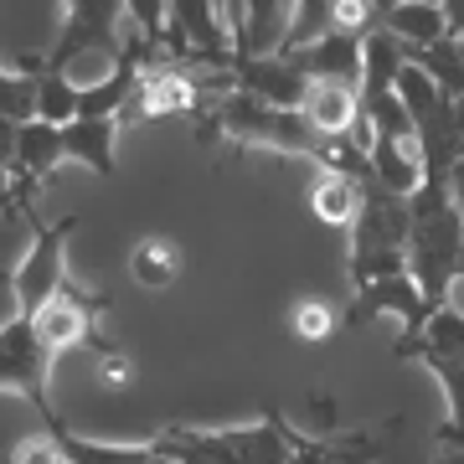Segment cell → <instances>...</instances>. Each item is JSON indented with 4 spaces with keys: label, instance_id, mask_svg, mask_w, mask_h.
Listing matches in <instances>:
<instances>
[{
    "label": "cell",
    "instance_id": "obj_26",
    "mask_svg": "<svg viewBox=\"0 0 464 464\" xmlns=\"http://www.w3.org/2000/svg\"><path fill=\"white\" fill-rule=\"evenodd\" d=\"M439 11H444L449 36H464V0H439Z\"/></svg>",
    "mask_w": 464,
    "mask_h": 464
},
{
    "label": "cell",
    "instance_id": "obj_20",
    "mask_svg": "<svg viewBox=\"0 0 464 464\" xmlns=\"http://www.w3.org/2000/svg\"><path fill=\"white\" fill-rule=\"evenodd\" d=\"M408 63H413L449 103H464V57H459V47H454L449 36L433 42V47H423V52H408Z\"/></svg>",
    "mask_w": 464,
    "mask_h": 464
},
{
    "label": "cell",
    "instance_id": "obj_12",
    "mask_svg": "<svg viewBox=\"0 0 464 464\" xmlns=\"http://www.w3.org/2000/svg\"><path fill=\"white\" fill-rule=\"evenodd\" d=\"M402 67H408V47H402L392 32H382V26H372V32L362 36V103L366 99H382V93H392L402 78Z\"/></svg>",
    "mask_w": 464,
    "mask_h": 464
},
{
    "label": "cell",
    "instance_id": "obj_28",
    "mask_svg": "<svg viewBox=\"0 0 464 464\" xmlns=\"http://www.w3.org/2000/svg\"><path fill=\"white\" fill-rule=\"evenodd\" d=\"M449 191H454V207L464 212V155L454 160V170H449Z\"/></svg>",
    "mask_w": 464,
    "mask_h": 464
},
{
    "label": "cell",
    "instance_id": "obj_18",
    "mask_svg": "<svg viewBox=\"0 0 464 464\" xmlns=\"http://www.w3.org/2000/svg\"><path fill=\"white\" fill-rule=\"evenodd\" d=\"M42 63L47 57H16V67L0 63V114L16 119V124H26V119H36V78H42Z\"/></svg>",
    "mask_w": 464,
    "mask_h": 464
},
{
    "label": "cell",
    "instance_id": "obj_13",
    "mask_svg": "<svg viewBox=\"0 0 464 464\" xmlns=\"http://www.w3.org/2000/svg\"><path fill=\"white\" fill-rule=\"evenodd\" d=\"M366 160H372L377 186L398 191V197H413L418 186H423V150H418V134L413 140H372V145H366Z\"/></svg>",
    "mask_w": 464,
    "mask_h": 464
},
{
    "label": "cell",
    "instance_id": "obj_21",
    "mask_svg": "<svg viewBox=\"0 0 464 464\" xmlns=\"http://www.w3.org/2000/svg\"><path fill=\"white\" fill-rule=\"evenodd\" d=\"M36 119L52 124V130H67L78 119V88L47 63H42V78H36Z\"/></svg>",
    "mask_w": 464,
    "mask_h": 464
},
{
    "label": "cell",
    "instance_id": "obj_6",
    "mask_svg": "<svg viewBox=\"0 0 464 464\" xmlns=\"http://www.w3.org/2000/svg\"><path fill=\"white\" fill-rule=\"evenodd\" d=\"M119 21H124V0H67L63 36L47 52V67H67L72 57H83V52H109V57H119L124 52Z\"/></svg>",
    "mask_w": 464,
    "mask_h": 464
},
{
    "label": "cell",
    "instance_id": "obj_25",
    "mask_svg": "<svg viewBox=\"0 0 464 464\" xmlns=\"http://www.w3.org/2000/svg\"><path fill=\"white\" fill-rule=\"evenodd\" d=\"M16 134H21V124L0 114V166H5V170L16 166Z\"/></svg>",
    "mask_w": 464,
    "mask_h": 464
},
{
    "label": "cell",
    "instance_id": "obj_11",
    "mask_svg": "<svg viewBox=\"0 0 464 464\" xmlns=\"http://www.w3.org/2000/svg\"><path fill=\"white\" fill-rule=\"evenodd\" d=\"M67 160L88 166L93 176L114 181L119 176V119H72L63 130Z\"/></svg>",
    "mask_w": 464,
    "mask_h": 464
},
{
    "label": "cell",
    "instance_id": "obj_24",
    "mask_svg": "<svg viewBox=\"0 0 464 464\" xmlns=\"http://www.w3.org/2000/svg\"><path fill=\"white\" fill-rule=\"evenodd\" d=\"M372 26H377L372 0H331V32L335 36H356V42H362Z\"/></svg>",
    "mask_w": 464,
    "mask_h": 464
},
{
    "label": "cell",
    "instance_id": "obj_14",
    "mask_svg": "<svg viewBox=\"0 0 464 464\" xmlns=\"http://www.w3.org/2000/svg\"><path fill=\"white\" fill-rule=\"evenodd\" d=\"M310 212L325 222V227H346L362 212V181L356 176H341V170H320L315 186H310Z\"/></svg>",
    "mask_w": 464,
    "mask_h": 464
},
{
    "label": "cell",
    "instance_id": "obj_29",
    "mask_svg": "<svg viewBox=\"0 0 464 464\" xmlns=\"http://www.w3.org/2000/svg\"><path fill=\"white\" fill-rule=\"evenodd\" d=\"M392 5H398V0H372V16H377V26L392 16Z\"/></svg>",
    "mask_w": 464,
    "mask_h": 464
},
{
    "label": "cell",
    "instance_id": "obj_2",
    "mask_svg": "<svg viewBox=\"0 0 464 464\" xmlns=\"http://www.w3.org/2000/svg\"><path fill=\"white\" fill-rule=\"evenodd\" d=\"M408 232H413V207L408 197L387 191L372 181H362V212L351 222V295L366 289L377 279H392V274H408Z\"/></svg>",
    "mask_w": 464,
    "mask_h": 464
},
{
    "label": "cell",
    "instance_id": "obj_8",
    "mask_svg": "<svg viewBox=\"0 0 464 464\" xmlns=\"http://www.w3.org/2000/svg\"><path fill=\"white\" fill-rule=\"evenodd\" d=\"M227 72H232L237 93H248L258 103H274V109H295V114L304 103V93H310V78L289 57H232Z\"/></svg>",
    "mask_w": 464,
    "mask_h": 464
},
{
    "label": "cell",
    "instance_id": "obj_5",
    "mask_svg": "<svg viewBox=\"0 0 464 464\" xmlns=\"http://www.w3.org/2000/svg\"><path fill=\"white\" fill-rule=\"evenodd\" d=\"M377 315H398V346H413L418 335H423V325H429V304H423V295H418V284L408 279V274H392V279H377L366 284V289H356L346 304V315H341V325H351V331H362L366 320Z\"/></svg>",
    "mask_w": 464,
    "mask_h": 464
},
{
    "label": "cell",
    "instance_id": "obj_23",
    "mask_svg": "<svg viewBox=\"0 0 464 464\" xmlns=\"http://www.w3.org/2000/svg\"><path fill=\"white\" fill-rule=\"evenodd\" d=\"M124 16L140 26V42L150 52H160V42H166V0H124Z\"/></svg>",
    "mask_w": 464,
    "mask_h": 464
},
{
    "label": "cell",
    "instance_id": "obj_3",
    "mask_svg": "<svg viewBox=\"0 0 464 464\" xmlns=\"http://www.w3.org/2000/svg\"><path fill=\"white\" fill-rule=\"evenodd\" d=\"M21 217L32 222V248H26V258H21L16 274H11V295H16V315L36 320V315H42V304H47V299L67 284L63 253H67V237L83 227V217L67 212L63 222H42L32 201L21 207Z\"/></svg>",
    "mask_w": 464,
    "mask_h": 464
},
{
    "label": "cell",
    "instance_id": "obj_16",
    "mask_svg": "<svg viewBox=\"0 0 464 464\" xmlns=\"http://www.w3.org/2000/svg\"><path fill=\"white\" fill-rule=\"evenodd\" d=\"M130 274L145 289H170V284L181 279V248L170 237H160V232H145L130 248Z\"/></svg>",
    "mask_w": 464,
    "mask_h": 464
},
{
    "label": "cell",
    "instance_id": "obj_9",
    "mask_svg": "<svg viewBox=\"0 0 464 464\" xmlns=\"http://www.w3.org/2000/svg\"><path fill=\"white\" fill-rule=\"evenodd\" d=\"M304 124L320 134V140H356V145H372V134L362 124V93L346 83H310L304 103H299Z\"/></svg>",
    "mask_w": 464,
    "mask_h": 464
},
{
    "label": "cell",
    "instance_id": "obj_10",
    "mask_svg": "<svg viewBox=\"0 0 464 464\" xmlns=\"http://www.w3.org/2000/svg\"><path fill=\"white\" fill-rule=\"evenodd\" d=\"M289 63L310 78V83H346V88H362V42L356 36H320L310 47L299 52H279Z\"/></svg>",
    "mask_w": 464,
    "mask_h": 464
},
{
    "label": "cell",
    "instance_id": "obj_15",
    "mask_svg": "<svg viewBox=\"0 0 464 464\" xmlns=\"http://www.w3.org/2000/svg\"><path fill=\"white\" fill-rule=\"evenodd\" d=\"M382 32H392L408 52H423V47H433V42H444L449 26H444V11L429 5V0H398L392 16L382 21Z\"/></svg>",
    "mask_w": 464,
    "mask_h": 464
},
{
    "label": "cell",
    "instance_id": "obj_33",
    "mask_svg": "<svg viewBox=\"0 0 464 464\" xmlns=\"http://www.w3.org/2000/svg\"><path fill=\"white\" fill-rule=\"evenodd\" d=\"M429 5H439V0H429Z\"/></svg>",
    "mask_w": 464,
    "mask_h": 464
},
{
    "label": "cell",
    "instance_id": "obj_4",
    "mask_svg": "<svg viewBox=\"0 0 464 464\" xmlns=\"http://www.w3.org/2000/svg\"><path fill=\"white\" fill-rule=\"evenodd\" d=\"M0 387L5 392H21L36 413L47 418V429H63V418L52 413V351L42 346V335L26 315H11L0 325Z\"/></svg>",
    "mask_w": 464,
    "mask_h": 464
},
{
    "label": "cell",
    "instance_id": "obj_22",
    "mask_svg": "<svg viewBox=\"0 0 464 464\" xmlns=\"http://www.w3.org/2000/svg\"><path fill=\"white\" fill-rule=\"evenodd\" d=\"M289 331L304 341V346H325L335 331H341V315H335L331 299H299L289 310Z\"/></svg>",
    "mask_w": 464,
    "mask_h": 464
},
{
    "label": "cell",
    "instance_id": "obj_7",
    "mask_svg": "<svg viewBox=\"0 0 464 464\" xmlns=\"http://www.w3.org/2000/svg\"><path fill=\"white\" fill-rule=\"evenodd\" d=\"M109 304L103 295H83L78 284H63L57 295L42 304V315L32 320L36 335H42V346L57 356V351H72V346H83V341H93V346H109L99 335V310Z\"/></svg>",
    "mask_w": 464,
    "mask_h": 464
},
{
    "label": "cell",
    "instance_id": "obj_32",
    "mask_svg": "<svg viewBox=\"0 0 464 464\" xmlns=\"http://www.w3.org/2000/svg\"><path fill=\"white\" fill-rule=\"evenodd\" d=\"M212 5H222V16H227V0H212Z\"/></svg>",
    "mask_w": 464,
    "mask_h": 464
},
{
    "label": "cell",
    "instance_id": "obj_17",
    "mask_svg": "<svg viewBox=\"0 0 464 464\" xmlns=\"http://www.w3.org/2000/svg\"><path fill=\"white\" fill-rule=\"evenodd\" d=\"M57 433V444H63L67 464H150V439H140V444H114V439H83V433H72L63 423Z\"/></svg>",
    "mask_w": 464,
    "mask_h": 464
},
{
    "label": "cell",
    "instance_id": "obj_1",
    "mask_svg": "<svg viewBox=\"0 0 464 464\" xmlns=\"http://www.w3.org/2000/svg\"><path fill=\"white\" fill-rule=\"evenodd\" d=\"M413 232H408V279L418 284L423 304L444 310L454 279H464V212L454 207V191L439 176H423L413 197Z\"/></svg>",
    "mask_w": 464,
    "mask_h": 464
},
{
    "label": "cell",
    "instance_id": "obj_30",
    "mask_svg": "<svg viewBox=\"0 0 464 464\" xmlns=\"http://www.w3.org/2000/svg\"><path fill=\"white\" fill-rule=\"evenodd\" d=\"M150 464H176V459H166V454H150Z\"/></svg>",
    "mask_w": 464,
    "mask_h": 464
},
{
    "label": "cell",
    "instance_id": "obj_31",
    "mask_svg": "<svg viewBox=\"0 0 464 464\" xmlns=\"http://www.w3.org/2000/svg\"><path fill=\"white\" fill-rule=\"evenodd\" d=\"M449 42H454V47H459V57H464V36H449Z\"/></svg>",
    "mask_w": 464,
    "mask_h": 464
},
{
    "label": "cell",
    "instance_id": "obj_19",
    "mask_svg": "<svg viewBox=\"0 0 464 464\" xmlns=\"http://www.w3.org/2000/svg\"><path fill=\"white\" fill-rule=\"evenodd\" d=\"M423 366L444 382V398H449V418L433 429V439H439V449H464V362H454V356H423Z\"/></svg>",
    "mask_w": 464,
    "mask_h": 464
},
{
    "label": "cell",
    "instance_id": "obj_27",
    "mask_svg": "<svg viewBox=\"0 0 464 464\" xmlns=\"http://www.w3.org/2000/svg\"><path fill=\"white\" fill-rule=\"evenodd\" d=\"M0 212H16V181L5 166H0Z\"/></svg>",
    "mask_w": 464,
    "mask_h": 464
}]
</instances>
